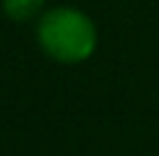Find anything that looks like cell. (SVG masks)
Masks as SVG:
<instances>
[{
	"mask_svg": "<svg viewBox=\"0 0 159 156\" xmlns=\"http://www.w3.org/2000/svg\"><path fill=\"white\" fill-rule=\"evenodd\" d=\"M42 50L57 63H84L97 47V29L89 16L76 8H52L37 26Z\"/></svg>",
	"mask_w": 159,
	"mask_h": 156,
	"instance_id": "1",
	"label": "cell"
},
{
	"mask_svg": "<svg viewBox=\"0 0 159 156\" xmlns=\"http://www.w3.org/2000/svg\"><path fill=\"white\" fill-rule=\"evenodd\" d=\"M44 0H3V11L8 13L13 21H29L42 11Z\"/></svg>",
	"mask_w": 159,
	"mask_h": 156,
	"instance_id": "2",
	"label": "cell"
}]
</instances>
